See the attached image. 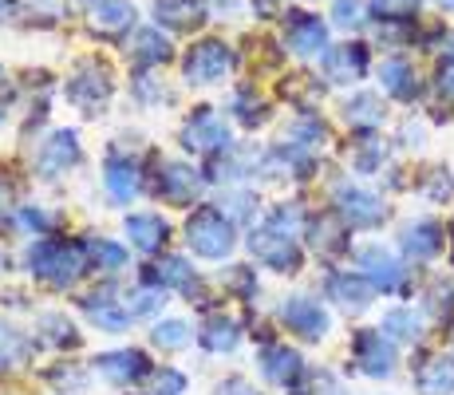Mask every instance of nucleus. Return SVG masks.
<instances>
[{
  "instance_id": "obj_49",
  "label": "nucleus",
  "mask_w": 454,
  "mask_h": 395,
  "mask_svg": "<svg viewBox=\"0 0 454 395\" xmlns=\"http://www.w3.org/2000/svg\"><path fill=\"white\" fill-rule=\"evenodd\" d=\"M296 395H348V388L340 383V375L328 372V367H317V372L304 375V391L296 388Z\"/></svg>"
},
{
  "instance_id": "obj_31",
  "label": "nucleus",
  "mask_w": 454,
  "mask_h": 395,
  "mask_svg": "<svg viewBox=\"0 0 454 395\" xmlns=\"http://www.w3.org/2000/svg\"><path fill=\"white\" fill-rule=\"evenodd\" d=\"M419 395H454V356H427L415 367Z\"/></svg>"
},
{
  "instance_id": "obj_20",
  "label": "nucleus",
  "mask_w": 454,
  "mask_h": 395,
  "mask_svg": "<svg viewBox=\"0 0 454 395\" xmlns=\"http://www.w3.org/2000/svg\"><path fill=\"white\" fill-rule=\"evenodd\" d=\"M143 280H159V285H166L170 293H182L186 301H202L206 296V280L198 277V269L190 265L182 253H170V257H162L159 265H146Z\"/></svg>"
},
{
  "instance_id": "obj_19",
  "label": "nucleus",
  "mask_w": 454,
  "mask_h": 395,
  "mask_svg": "<svg viewBox=\"0 0 454 395\" xmlns=\"http://www.w3.org/2000/svg\"><path fill=\"white\" fill-rule=\"evenodd\" d=\"M285 48L301 59H317L328 51V24L317 12H289L285 20Z\"/></svg>"
},
{
  "instance_id": "obj_14",
  "label": "nucleus",
  "mask_w": 454,
  "mask_h": 395,
  "mask_svg": "<svg viewBox=\"0 0 454 395\" xmlns=\"http://www.w3.org/2000/svg\"><path fill=\"white\" fill-rule=\"evenodd\" d=\"M257 367H261V375H265V383H273V388H281V391H296L304 383V375H309L304 356L296 352V348L281 344V340H265V344H261Z\"/></svg>"
},
{
  "instance_id": "obj_48",
  "label": "nucleus",
  "mask_w": 454,
  "mask_h": 395,
  "mask_svg": "<svg viewBox=\"0 0 454 395\" xmlns=\"http://www.w3.org/2000/svg\"><path fill=\"white\" fill-rule=\"evenodd\" d=\"M12 217H16V225H20V230L28 233V237H48V230L56 225V217L43 214V209L32 206V201H28V206H16Z\"/></svg>"
},
{
  "instance_id": "obj_1",
  "label": "nucleus",
  "mask_w": 454,
  "mask_h": 395,
  "mask_svg": "<svg viewBox=\"0 0 454 395\" xmlns=\"http://www.w3.org/2000/svg\"><path fill=\"white\" fill-rule=\"evenodd\" d=\"M24 265H28V273L43 288H56V293H67L83 273H91L83 257V245L64 241V237H40V241H32L28 253H24Z\"/></svg>"
},
{
  "instance_id": "obj_10",
  "label": "nucleus",
  "mask_w": 454,
  "mask_h": 395,
  "mask_svg": "<svg viewBox=\"0 0 454 395\" xmlns=\"http://www.w3.org/2000/svg\"><path fill=\"white\" fill-rule=\"evenodd\" d=\"M80 312L87 316V324L107 336H119V332L130 328V309H127V296L119 293L115 285H99V288H87L80 296Z\"/></svg>"
},
{
  "instance_id": "obj_51",
  "label": "nucleus",
  "mask_w": 454,
  "mask_h": 395,
  "mask_svg": "<svg viewBox=\"0 0 454 395\" xmlns=\"http://www.w3.org/2000/svg\"><path fill=\"white\" fill-rule=\"evenodd\" d=\"M51 383H56L59 395H72L75 388H83V383H87V372H80V367H72V364H56Z\"/></svg>"
},
{
  "instance_id": "obj_53",
  "label": "nucleus",
  "mask_w": 454,
  "mask_h": 395,
  "mask_svg": "<svg viewBox=\"0 0 454 395\" xmlns=\"http://www.w3.org/2000/svg\"><path fill=\"white\" fill-rule=\"evenodd\" d=\"M214 395H261L246 375H225V380L214 383Z\"/></svg>"
},
{
  "instance_id": "obj_17",
  "label": "nucleus",
  "mask_w": 454,
  "mask_h": 395,
  "mask_svg": "<svg viewBox=\"0 0 454 395\" xmlns=\"http://www.w3.org/2000/svg\"><path fill=\"white\" fill-rule=\"evenodd\" d=\"M83 20L91 36L123 40L127 32H135V4L130 0H87Z\"/></svg>"
},
{
  "instance_id": "obj_30",
  "label": "nucleus",
  "mask_w": 454,
  "mask_h": 395,
  "mask_svg": "<svg viewBox=\"0 0 454 395\" xmlns=\"http://www.w3.org/2000/svg\"><path fill=\"white\" fill-rule=\"evenodd\" d=\"M340 111H344L348 127H356V130H375V127H383V119H387V107H383V99L375 91L348 95V99L340 103Z\"/></svg>"
},
{
  "instance_id": "obj_45",
  "label": "nucleus",
  "mask_w": 454,
  "mask_h": 395,
  "mask_svg": "<svg viewBox=\"0 0 454 395\" xmlns=\"http://www.w3.org/2000/svg\"><path fill=\"white\" fill-rule=\"evenodd\" d=\"M419 4H423V0H372L368 8L380 24H403L419 12Z\"/></svg>"
},
{
  "instance_id": "obj_41",
  "label": "nucleus",
  "mask_w": 454,
  "mask_h": 395,
  "mask_svg": "<svg viewBox=\"0 0 454 395\" xmlns=\"http://www.w3.org/2000/svg\"><path fill=\"white\" fill-rule=\"evenodd\" d=\"M130 95H135L138 107H151V111L170 107V99H174L170 87H166L159 75H151V72H138L135 75V83H130Z\"/></svg>"
},
{
  "instance_id": "obj_32",
  "label": "nucleus",
  "mask_w": 454,
  "mask_h": 395,
  "mask_svg": "<svg viewBox=\"0 0 454 395\" xmlns=\"http://www.w3.org/2000/svg\"><path fill=\"white\" fill-rule=\"evenodd\" d=\"M154 20L174 32H194L206 20L202 0H154Z\"/></svg>"
},
{
  "instance_id": "obj_16",
  "label": "nucleus",
  "mask_w": 454,
  "mask_h": 395,
  "mask_svg": "<svg viewBox=\"0 0 454 395\" xmlns=\"http://www.w3.org/2000/svg\"><path fill=\"white\" fill-rule=\"evenodd\" d=\"M325 296L340 312L360 316L375 304V285L364 273H352V269H332L325 277Z\"/></svg>"
},
{
  "instance_id": "obj_36",
  "label": "nucleus",
  "mask_w": 454,
  "mask_h": 395,
  "mask_svg": "<svg viewBox=\"0 0 454 395\" xmlns=\"http://www.w3.org/2000/svg\"><path fill=\"white\" fill-rule=\"evenodd\" d=\"M230 111H233V119H238L246 130H257V127H265V122L273 119V111H269V103L261 99V95L253 91V87H238V91H233Z\"/></svg>"
},
{
  "instance_id": "obj_37",
  "label": "nucleus",
  "mask_w": 454,
  "mask_h": 395,
  "mask_svg": "<svg viewBox=\"0 0 454 395\" xmlns=\"http://www.w3.org/2000/svg\"><path fill=\"white\" fill-rule=\"evenodd\" d=\"M166 293L170 288L159 285V280H143V285H135L127 293V309L135 320H151V316H159L166 309Z\"/></svg>"
},
{
  "instance_id": "obj_39",
  "label": "nucleus",
  "mask_w": 454,
  "mask_h": 395,
  "mask_svg": "<svg viewBox=\"0 0 454 395\" xmlns=\"http://www.w3.org/2000/svg\"><path fill=\"white\" fill-rule=\"evenodd\" d=\"M217 206L225 209V214L238 222V230L241 225H257V214H261V201H257V194L253 190H246V186H230L222 194V201Z\"/></svg>"
},
{
  "instance_id": "obj_9",
  "label": "nucleus",
  "mask_w": 454,
  "mask_h": 395,
  "mask_svg": "<svg viewBox=\"0 0 454 395\" xmlns=\"http://www.w3.org/2000/svg\"><path fill=\"white\" fill-rule=\"evenodd\" d=\"M206 174L194 170L190 162H174V158H162L159 166H154V182L151 190L159 194L162 201H170V206H194L198 198L206 194Z\"/></svg>"
},
{
  "instance_id": "obj_40",
  "label": "nucleus",
  "mask_w": 454,
  "mask_h": 395,
  "mask_svg": "<svg viewBox=\"0 0 454 395\" xmlns=\"http://www.w3.org/2000/svg\"><path fill=\"white\" fill-rule=\"evenodd\" d=\"M360 143L352 146V170L356 174H380V166L387 162V143L375 138L372 130H360Z\"/></svg>"
},
{
  "instance_id": "obj_8",
  "label": "nucleus",
  "mask_w": 454,
  "mask_h": 395,
  "mask_svg": "<svg viewBox=\"0 0 454 395\" xmlns=\"http://www.w3.org/2000/svg\"><path fill=\"white\" fill-rule=\"evenodd\" d=\"M277 320L285 324V328L293 332V336H301V340H309V344H320V340L332 332V316L328 309L317 301V296H309V293H293V296H285L281 304H277Z\"/></svg>"
},
{
  "instance_id": "obj_35",
  "label": "nucleus",
  "mask_w": 454,
  "mask_h": 395,
  "mask_svg": "<svg viewBox=\"0 0 454 395\" xmlns=\"http://www.w3.org/2000/svg\"><path fill=\"white\" fill-rule=\"evenodd\" d=\"M198 340L194 324L182 320V316H170V320H159L151 328V344L159 348V352H182V348H190Z\"/></svg>"
},
{
  "instance_id": "obj_43",
  "label": "nucleus",
  "mask_w": 454,
  "mask_h": 395,
  "mask_svg": "<svg viewBox=\"0 0 454 395\" xmlns=\"http://www.w3.org/2000/svg\"><path fill=\"white\" fill-rule=\"evenodd\" d=\"M190 388V375L174 364H162L146 375V395H182Z\"/></svg>"
},
{
  "instance_id": "obj_24",
  "label": "nucleus",
  "mask_w": 454,
  "mask_h": 395,
  "mask_svg": "<svg viewBox=\"0 0 454 395\" xmlns=\"http://www.w3.org/2000/svg\"><path fill=\"white\" fill-rule=\"evenodd\" d=\"M348 230H352V225H348L336 209H328V214L309 217L304 237H309L312 253H320V257H340V253H348Z\"/></svg>"
},
{
  "instance_id": "obj_22",
  "label": "nucleus",
  "mask_w": 454,
  "mask_h": 395,
  "mask_svg": "<svg viewBox=\"0 0 454 395\" xmlns=\"http://www.w3.org/2000/svg\"><path fill=\"white\" fill-rule=\"evenodd\" d=\"M95 372H99L107 383H115V388H130V383L146 380L154 367H151V356H146L143 348H115V352H103L95 359Z\"/></svg>"
},
{
  "instance_id": "obj_58",
  "label": "nucleus",
  "mask_w": 454,
  "mask_h": 395,
  "mask_svg": "<svg viewBox=\"0 0 454 395\" xmlns=\"http://www.w3.org/2000/svg\"><path fill=\"white\" fill-rule=\"evenodd\" d=\"M450 233H454V225H450Z\"/></svg>"
},
{
  "instance_id": "obj_54",
  "label": "nucleus",
  "mask_w": 454,
  "mask_h": 395,
  "mask_svg": "<svg viewBox=\"0 0 454 395\" xmlns=\"http://www.w3.org/2000/svg\"><path fill=\"white\" fill-rule=\"evenodd\" d=\"M253 8H257V16H265V20H273V16L281 12V0H253Z\"/></svg>"
},
{
  "instance_id": "obj_12",
  "label": "nucleus",
  "mask_w": 454,
  "mask_h": 395,
  "mask_svg": "<svg viewBox=\"0 0 454 395\" xmlns=\"http://www.w3.org/2000/svg\"><path fill=\"white\" fill-rule=\"evenodd\" d=\"M111 95H115V79H111V67L99 64V59L83 64L80 72L67 79V99H72L83 115H103Z\"/></svg>"
},
{
  "instance_id": "obj_52",
  "label": "nucleus",
  "mask_w": 454,
  "mask_h": 395,
  "mask_svg": "<svg viewBox=\"0 0 454 395\" xmlns=\"http://www.w3.org/2000/svg\"><path fill=\"white\" fill-rule=\"evenodd\" d=\"M434 91H439V99L454 103V59H442L439 72H434Z\"/></svg>"
},
{
  "instance_id": "obj_7",
  "label": "nucleus",
  "mask_w": 454,
  "mask_h": 395,
  "mask_svg": "<svg viewBox=\"0 0 454 395\" xmlns=\"http://www.w3.org/2000/svg\"><path fill=\"white\" fill-rule=\"evenodd\" d=\"M332 201H336V214L344 217L352 230H380L391 217L387 201L380 194H372L368 186H356V182H340V186L332 190Z\"/></svg>"
},
{
  "instance_id": "obj_34",
  "label": "nucleus",
  "mask_w": 454,
  "mask_h": 395,
  "mask_svg": "<svg viewBox=\"0 0 454 395\" xmlns=\"http://www.w3.org/2000/svg\"><path fill=\"white\" fill-rule=\"evenodd\" d=\"M36 332H40V340H43V344H51V348H80V344H83L80 328H75V324L67 320L64 312H56V309L40 312Z\"/></svg>"
},
{
  "instance_id": "obj_29",
  "label": "nucleus",
  "mask_w": 454,
  "mask_h": 395,
  "mask_svg": "<svg viewBox=\"0 0 454 395\" xmlns=\"http://www.w3.org/2000/svg\"><path fill=\"white\" fill-rule=\"evenodd\" d=\"M28 359H32V336L0 316V375L20 372Z\"/></svg>"
},
{
  "instance_id": "obj_44",
  "label": "nucleus",
  "mask_w": 454,
  "mask_h": 395,
  "mask_svg": "<svg viewBox=\"0 0 454 395\" xmlns=\"http://www.w3.org/2000/svg\"><path fill=\"white\" fill-rule=\"evenodd\" d=\"M419 194H423L427 201H434V206L450 201L454 198V174L447 170V166H431V170L419 178Z\"/></svg>"
},
{
  "instance_id": "obj_42",
  "label": "nucleus",
  "mask_w": 454,
  "mask_h": 395,
  "mask_svg": "<svg viewBox=\"0 0 454 395\" xmlns=\"http://www.w3.org/2000/svg\"><path fill=\"white\" fill-rule=\"evenodd\" d=\"M427 316H431L434 324H442V328L454 324V280L450 277L431 285V293H427Z\"/></svg>"
},
{
  "instance_id": "obj_57",
  "label": "nucleus",
  "mask_w": 454,
  "mask_h": 395,
  "mask_svg": "<svg viewBox=\"0 0 454 395\" xmlns=\"http://www.w3.org/2000/svg\"><path fill=\"white\" fill-rule=\"evenodd\" d=\"M0 83H4V67H0Z\"/></svg>"
},
{
  "instance_id": "obj_25",
  "label": "nucleus",
  "mask_w": 454,
  "mask_h": 395,
  "mask_svg": "<svg viewBox=\"0 0 454 395\" xmlns=\"http://www.w3.org/2000/svg\"><path fill=\"white\" fill-rule=\"evenodd\" d=\"M80 245H83V257H87V269H91V273L119 277V273H127V269H130L127 245H119L115 237L87 233V237H80Z\"/></svg>"
},
{
  "instance_id": "obj_23",
  "label": "nucleus",
  "mask_w": 454,
  "mask_h": 395,
  "mask_svg": "<svg viewBox=\"0 0 454 395\" xmlns=\"http://www.w3.org/2000/svg\"><path fill=\"white\" fill-rule=\"evenodd\" d=\"M442 241L447 237H442V225L434 217H407L399 225V249L411 261H434L442 253Z\"/></svg>"
},
{
  "instance_id": "obj_21",
  "label": "nucleus",
  "mask_w": 454,
  "mask_h": 395,
  "mask_svg": "<svg viewBox=\"0 0 454 395\" xmlns=\"http://www.w3.org/2000/svg\"><path fill=\"white\" fill-rule=\"evenodd\" d=\"M123 233L130 241V249L146 253V257H159V253H166V245H170V222L159 214V209H143V214H130L123 222Z\"/></svg>"
},
{
  "instance_id": "obj_38",
  "label": "nucleus",
  "mask_w": 454,
  "mask_h": 395,
  "mask_svg": "<svg viewBox=\"0 0 454 395\" xmlns=\"http://www.w3.org/2000/svg\"><path fill=\"white\" fill-rule=\"evenodd\" d=\"M285 138H293V143H301V146H309V151L320 154L328 146V122L320 115H312V111H301V115L289 122Z\"/></svg>"
},
{
  "instance_id": "obj_18",
  "label": "nucleus",
  "mask_w": 454,
  "mask_h": 395,
  "mask_svg": "<svg viewBox=\"0 0 454 395\" xmlns=\"http://www.w3.org/2000/svg\"><path fill=\"white\" fill-rule=\"evenodd\" d=\"M368 67H372V51L360 40L336 43V48L325 51V79L336 87H352L360 79H368Z\"/></svg>"
},
{
  "instance_id": "obj_11",
  "label": "nucleus",
  "mask_w": 454,
  "mask_h": 395,
  "mask_svg": "<svg viewBox=\"0 0 454 395\" xmlns=\"http://www.w3.org/2000/svg\"><path fill=\"white\" fill-rule=\"evenodd\" d=\"M352 364L360 367L368 380H391L395 375V340L383 328H360L352 336Z\"/></svg>"
},
{
  "instance_id": "obj_26",
  "label": "nucleus",
  "mask_w": 454,
  "mask_h": 395,
  "mask_svg": "<svg viewBox=\"0 0 454 395\" xmlns=\"http://www.w3.org/2000/svg\"><path fill=\"white\" fill-rule=\"evenodd\" d=\"M241 336H246V324L233 320L230 312H214L202 320V328H198V344H202V352L209 356H230L241 348Z\"/></svg>"
},
{
  "instance_id": "obj_55",
  "label": "nucleus",
  "mask_w": 454,
  "mask_h": 395,
  "mask_svg": "<svg viewBox=\"0 0 454 395\" xmlns=\"http://www.w3.org/2000/svg\"><path fill=\"white\" fill-rule=\"evenodd\" d=\"M12 16V0H0V20H8Z\"/></svg>"
},
{
  "instance_id": "obj_3",
  "label": "nucleus",
  "mask_w": 454,
  "mask_h": 395,
  "mask_svg": "<svg viewBox=\"0 0 454 395\" xmlns=\"http://www.w3.org/2000/svg\"><path fill=\"white\" fill-rule=\"evenodd\" d=\"M246 245H249V253L261 261V265L273 269V273H281V277L301 273V265H304L301 237H296V233H285V230H277L273 222L249 225Z\"/></svg>"
},
{
  "instance_id": "obj_46",
  "label": "nucleus",
  "mask_w": 454,
  "mask_h": 395,
  "mask_svg": "<svg viewBox=\"0 0 454 395\" xmlns=\"http://www.w3.org/2000/svg\"><path fill=\"white\" fill-rule=\"evenodd\" d=\"M372 8L364 4V0H332V24L344 32H356L364 28V20H368Z\"/></svg>"
},
{
  "instance_id": "obj_13",
  "label": "nucleus",
  "mask_w": 454,
  "mask_h": 395,
  "mask_svg": "<svg viewBox=\"0 0 454 395\" xmlns=\"http://www.w3.org/2000/svg\"><path fill=\"white\" fill-rule=\"evenodd\" d=\"M146 186L143 162L127 151H107V162H103V194H107L111 206H130Z\"/></svg>"
},
{
  "instance_id": "obj_33",
  "label": "nucleus",
  "mask_w": 454,
  "mask_h": 395,
  "mask_svg": "<svg viewBox=\"0 0 454 395\" xmlns=\"http://www.w3.org/2000/svg\"><path fill=\"white\" fill-rule=\"evenodd\" d=\"M383 332H387L391 340H395V344H419V340H423V312L419 309H411V304H395V309H387L383 312V324H380Z\"/></svg>"
},
{
  "instance_id": "obj_27",
  "label": "nucleus",
  "mask_w": 454,
  "mask_h": 395,
  "mask_svg": "<svg viewBox=\"0 0 454 395\" xmlns=\"http://www.w3.org/2000/svg\"><path fill=\"white\" fill-rule=\"evenodd\" d=\"M380 87L399 103H415L423 95V79H419V72L403 56H391L380 64Z\"/></svg>"
},
{
  "instance_id": "obj_2",
  "label": "nucleus",
  "mask_w": 454,
  "mask_h": 395,
  "mask_svg": "<svg viewBox=\"0 0 454 395\" xmlns=\"http://www.w3.org/2000/svg\"><path fill=\"white\" fill-rule=\"evenodd\" d=\"M182 237L202 261H225L238 249V222L222 206H198L182 225Z\"/></svg>"
},
{
  "instance_id": "obj_6",
  "label": "nucleus",
  "mask_w": 454,
  "mask_h": 395,
  "mask_svg": "<svg viewBox=\"0 0 454 395\" xmlns=\"http://www.w3.org/2000/svg\"><path fill=\"white\" fill-rule=\"evenodd\" d=\"M233 48L225 40H198L182 56V83L190 87H217L233 75Z\"/></svg>"
},
{
  "instance_id": "obj_47",
  "label": "nucleus",
  "mask_w": 454,
  "mask_h": 395,
  "mask_svg": "<svg viewBox=\"0 0 454 395\" xmlns=\"http://www.w3.org/2000/svg\"><path fill=\"white\" fill-rule=\"evenodd\" d=\"M20 12L36 24H59L67 16V0H20Z\"/></svg>"
},
{
  "instance_id": "obj_5",
  "label": "nucleus",
  "mask_w": 454,
  "mask_h": 395,
  "mask_svg": "<svg viewBox=\"0 0 454 395\" xmlns=\"http://www.w3.org/2000/svg\"><path fill=\"white\" fill-rule=\"evenodd\" d=\"M356 265H360V273L375 285V293H383V296L411 293V269H407L403 257H395L387 245H380V241L360 245V249H356Z\"/></svg>"
},
{
  "instance_id": "obj_56",
  "label": "nucleus",
  "mask_w": 454,
  "mask_h": 395,
  "mask_svg": "<svg viewBox=\"0 0 454 395\" xmlns=\"http://www.w3.org/2000/svg\"><path fill=\"white\" fill-rule=\"evenodd\" d=\"M434 4H439L442 12H450V16H454V0H434Z\"/></svg>"
},
{
  "instance_id": "obj_15",
  "label": "nucleus",
  "mask_w": 454,
  "mask_h": 395,
  "mask_svg": "<svg viewBox=\"0 0 454 395\" xmlns=\"http://www.w3.org/2000/svg\"><path fill=\"white\" fill-rule=\"evenodd\" d=\"M83 162V146H80V135L72 127H56L48 138L36 146V174L40 178H64L67 170Z\"/></svg>"
},
{
  "instance_id": "obj_4",
  "label": "nucleus",
  "mask_w": 454,
  "mask_h": 395,
  "mask_svg": "<svg viewBox=\"0 0 454 395\" xmlns=\"http://www.w3.org/2000/svg\"><path fill=\"white\" fill-rule=\"evenodd\" d=\"M178 143L186 146L190 154H202V158H214L222 154L225 146H233V130H230V119L214 107H194L178 127Z\"/></svg>"
},
{
  "instance_id": "obj_50",
  "label": "nucleus",
  "mask_w": 454,
  "mask_h": 395,
  "mask_svg": "<svg viewBox=\"0 0 454 395\" xmlns=\"http://www.w3.org/2000/svg\"><path fill=\"white\" fill-rule=\"evenodd\" d=\"M225 285L233 288V296H238V301H253V296H257V273H253L249 265H230L225 269Z\"/></svg>"
},
{
  "instance_id": "obj_28",
  "label": "nucleus",
  "mask_w": 454,
  "mask_h": 395,
  "mask_svg": "<svg viewBox=\"0 0 454 395\" xmlns=\"http://www.w3.org/2000/svg\"><path fill=\"white\" fill-rule=\"evenodd\" d=\"M127 56L138 72H151V67H162L174 56V48L159 28H135V36L127 40Z\"/></svg>"
}]
</instances>
